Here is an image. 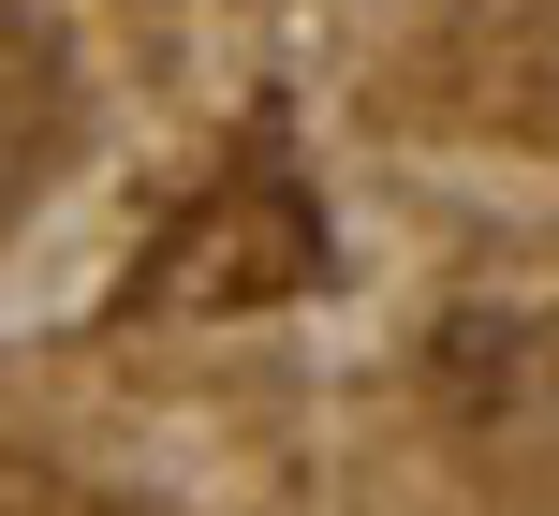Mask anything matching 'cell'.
<instances>
[{"instance_id":"cell-1","label":"cell","mask_w":559,"mask_h":516,"mask_svg":"<svg viewBox=\"0 0 559 516\" xmlns=\"http://www.w3.org/2000/svg\"><path fill=\"white\" fill-rule=\"evenodd\" d=\"M177 281L192 295H280V281H309V207L280 192V177H251V192L177 251Z\"/></svg>"},{"instance_id":"cell-2","label":"cell","mask_w":559,"mask_h":516,"mask_svg":"<svg viewBox=\"0 0 559 516\" xmlns=\"http://www.w3.org/2000/svg\"><path fill=\"white\" fill-rule=\"evenodd\" d=\"M45 163H59V59L29 45V30H0V207H15Z\"/></svg>"},{"instance_id":"cell-3","label":"cell","mask_w":559,"mask_h":516,"mask_svg":"<svg viewBox=\"0 0 559 516\" xmlns=\"http://www.w3.org/2000/svg\"><path fill=\"white\" fill-rule=\"evenodd\" d=\"M531 354H545V384H559V340H531Z\"/></svg>"}]
</instances>
